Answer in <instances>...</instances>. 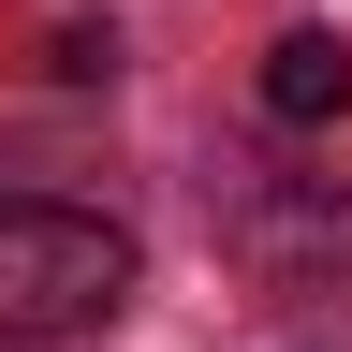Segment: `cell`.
<instances>
[{
	"instance_id": "cell-1",
	"label": "cell",
	"mask_w": 352,
	"mask_h": 352,
	"mask_svg": "<svg viewBox=\"0 0 352 352\" xmlns=\"http://www.w3.org/2000/svg\"><path fill=\"white\" fill-rule=\"evenodd\" d=\"M132 308V235L103 206H59V191H0V338H88Z\"/></svg>"
},
{
	"instance_id": "cell-2",
	"label": "cell",
	"mask_w": 352,
	"mask_h": 352,
	"mask_svg": "<svg viewBox=\"0 0 352 352\" xmlns=\"http://www.w3.org/2000/svg\"><path fill=\"white\" fill-rule=\"evenodd\" d=\"M220 235H235V264L264 294H308V279L352 264V206L308 191V176H235V191H220Z\"/></svg>"
},
{
	"instance_id": "cell-3",
	"label": "cell",
	"mask_w": 352,
	"mask_h": 352,
	"mask_svg": "<svg viewBox=\"0 0 352 352\" xmlns=\"http://www.w3.org/2000/svg\"><path fill=\"white\" fill-rule=\"evenodd\" d=\"M264 103H279L294 132H308V118H338V103H352V59H338V30H279V44H264Z\"/></svg>"
}]
</instances>
